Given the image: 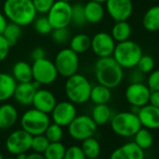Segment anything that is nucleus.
Returning a JSON list of instances; mask_svg holds the SVG:
<instances>
[{
	"instance_id": "f257e3e1",
	"label": "nucleus",
	"mask_w": 159,
	"mask_h": 159,
	"mask_svg": "<svg viewBox=\"0 0 159 159\" xmlns=\"http://www.w3.org/2000/svg\"><path fill=\"white\" fill-rule=\"evenodd\" d=\"M94 72L97 82L110 89L119 86L124 79V68L112 56L98 58L95 63Z\"/></svg>"
},
{
	"instance_id": "f03ea898",
	"label": "nucleus",
	"mask_w": 159,
	"mask_h": 159,
	"mask_svg": "<svg viewBox=\"0 0 159 159\" xmlns=\"http://www.w3.org/2000/svg\"><path fill=\"white\" fill-rule=\"evenodd\" d=\"M3 13L9 22L22 27L33 24L38 15L31 0H5Z\"/></svg>"
},
{
	"instance_id": "7ed1b4c3",
	"label": "nucleus",
	"mask_w": 159,
	"mask_h": 159,
	"mask_svg": "<svg viewBox=\"0 0 159 159\" xmlns=\"http://www.w3.org/2000/svg\"><path fill=\"white\" fill-rule=\"evenodd\" d=\"M92 84L83 74L76 73L68 78L65 83V94L67 99L75 105H81L90 100Z\"/></svg>"
},
{
	"instance_id": "20e7f679",
	"label": "nucleus",
	"mask_w": 159,
	"mask_h": 159,
	"mask_svg": "<svg viewBox=\"0 0 159 159\" xmlns=\"http://www.w3.org/2000/svg\"><path fill=\"white\" fill-rule=\"evenodd\" d=\"M142 54V49L139 44L127 39L116 43L111 56L124 69H132L137 66Z\"/></svg>"
},
{
	"instance_id": "39448f33",
	"label": "nucleus",
	"mask_w": 159,
	"mask_h": 159,
	"mask_svg": "<svg viewBox=\"0 0 159 159\" xmlns=\"http://www.w3.org/2000/svg\"><path fill=\"white\" fill-rule=\"evenodd\" d=\"M110 122L112 131L124 138L133 137L142 127L138 115L130 111L113 114Z\"/></svg>"
},
{
	"instance_id": "423d86ee",
	"label": "nucleus",
	"mask_w": 159,
	"mask_h": 159,
	"mask_svg": "<svg viewBox=\"0 0 159 159\" xmlns=\"http://www.w3.org/2000/svg\"><path fill=\"white\" fill-rule=\"evenodd\" d=\"M21 127L31 136L44 134L46 128L51 124L49 115L35 108L27 110L21 117Z\"/></svg>"
},
{
	"instance_id": "0eeeda50",
	"label": "nucleus",
	"mask_w": 159,
	"mask_h": 159,
	"mask_svg": "<svg viewBox=\"0 0 159 159\" xmlns=\"http://www.w3.org/2000/svg\"><path fill=\"white\" fill-rule=\"evenodd\" d=\"M53 63L58 75L66 79L78 73L80 66L79 54L73 52L70 48H64L56 53Z\"/></svg>"
},
{
	"instance_id": "6e6552de",
	"label": "nucleus",
	"mask_w": 159,
	"mask_h": 159,
	"mask_svg": "<svg viewBox=\"0 0 159 159\" xmlns=\"http://www.w3.org/2000/svg\"><path fill=\"white\" fill-rule=\"evenodd\" d=\"M67 127L69 136L79 141L94 137L98 129L97 124L89 115H77Z\"/></svg>"
},
{
	"instance_id": "1a4fd4ad",
	"label": "nucleus",
	"mask_w": 159,
	"mask_h": 159,
	"mask_svg": "<svg viewBox=\"0 0 159 159\" xmlns=\"http://www.w3.org/2000/svg\"><path fill=\"white\" fill-rule=\"evenodd\" d=\"M31 66L33 81L39 84L49 85L56 81L58 72L53 61L48 58H42L33 61Z\"/></svg>"
},
{
	"instance_id": "9d476101",
	"label": "nucleus",
	"mask_w": 159,
	"mask_h": 159,
	"mask_svg": "<svg viewBox=\"0 0 159 159\" xmlns=\"http://www.w3.org/2000/svg\"><path fill=\"white\" fill-rule=\"evenodd\" d=\"M46 14L52 29L68 27L71 24V4L56 0Z\"/></svg>"
},
{
	"instance_id": "9b49d317",
	"label": "nucleus",
	"mask_w": 159,
	"mask_h": 159,
	"mask_svg": "<svg viewBox=\"0 0 159 159\" xmlns=\"http://www.w3.org/2000/svg\"><path fill=\"white\" fill-rule=\"evenodd\" d=\"M32 138L33 136L24 129H17L8 136L5 143L6 149L10 153L14 155L27 152L31 149Z\"/></svg>"
},
{
	"instance_id": "f8f14e48",
	"label": "nucleus",
	"mask_w": 159,
	"mask_h": 159,
	"mask_svg": "<svg viewBox=\"0 0 159 159\" xmlns=\"http://www.w3.org/2000/svg\"><path fill=\"white\" fill-rule=\"evenodd\" d=\"M116 42L110 33L101 31L98 32L91 38L92 52L98 58L111 56L115 48Z\"/></svg>"
},
{
	"instance_id": "ddd939ff",
	"label": "nucleus",
	"mask_w": 159,
	"mask_h": 159,
	"mask_svg": "<svg viewBox=\"0 0 159 159\" xmlns=\"http://www.w3.org/2000/svg\"><path fill=\"white\" fill-rule=\"evenodd\" d=\"M105 11L114 22L127 21L133 13L132 0H107Z\"/></svg>"
},
{
	"instance_id": "4468645a",
	"label": "nucleus",
	"mask_w": 159,
	"mask_h": 159,
	"mask_svg": "<svg viewBox=\"0 0 159 159\" xmlns=\"http://www.w3.org/2000/svg\"><path fill=\"white\" fill-rule=\"evenodd\" d=\"M51 114L52 122L62 127L67 126L78 115L76 105L69 100L56 103Z\"/></svg>"
},
{
	"instance_id": "2eb2a0df",
	"label": "nucleus",
	"mask_w": 159,
	"mask_h": 159,
	"mask_svg": "<svg viewBox=\"0 0 159 159\" xmlns=\"http://www.w3.org/2000/svg\"><path fill=\"white\" fill-rule=\"evenodd\" d=\"M151 90L144 83H130L126 87L125 96L131 106L142 107L149 103Z\"/></svg>"
},
{
	"instance_id": "dca6fc26",
	"label": "nucleus",
	"mask_w": 159,
	"mask_h": 159,
	"mask_svg": "<svg viewBox=\"0 0 159 159\" xmlns=\"http://www.w3.org/2000/svg\"><path fill=\"white\" fill-rule=\"evenodd\" d=\"M39 86L40 84H39L38 83L34 81H31L28 83L17 84L12 98L21 106H25V107L30 106L32 105L34 96L37 90L39 88Z\"/></svg>"
},
{
	"instance_id": "f3484780",
	"label": "nucleus",
	"mask_w": 159,
	"mask_h": 159,
	"mask_svg": "<svg viewBox=\"0 0 159 159\" xmlns=\"http://www.w3.org/2000/svg\"><path fill=\"white\" fill-rule=\"evenodd\" d=\"M137 115L142 127L150 130L159 129V108L148 103L139 108Z\"/></svg>"
},
{
	"instance_id": "a211bd4d",
	"label": "nucleus",
	"mask_w": 159,
	"mask_h": 159,
	"mask_svg": "<svg viewBox=\"0 0 159 159\" xmlns=\"http://www.w3.org/2000/svg\"><path fill=\"white\" fill-rule=\"evenodd\" d=\"M56 103V98L51 91L40 88L37 90L32 101V105L35 109L47 114L52 112Z\"/></svg>"
},
{
	"instance_id": "6ab92c4d",
	"label": "nucleus",
	"mask_w": 159,
	"mask_h": 159,
	"mask_svg": "<svg viewBox=\"0 0 159 159\" xmlns=\"http://www.w3.org/2000/svg\"><path fill=\"white\" fill-rule=\"evenodd\" d=\"M144 151L134 141L123 144L110 155V159H144Z\"/></svg>"
},
{
	"instance_id": "aec40b11",
	"label": "nucleus",
	"mask_w": 159,
	"mask_h": 159,
	"mask_svg": "<svg viewBox=\"0 0 159 159\" xmlns=\"http://www.w3.org/2000/svg\"><path fill=\"white\" fill-rule=\"evenodd\" d=\"M17 109L9 103H4L0 106V129L7 130L11 128L18 121Z\"/></svg>"
},
{
	"instance_id": "412c9836",
	"label": "nucleus",
	"mask_w": 159,
	"mask_h": 159,
	"mask_svg": "<svg viewBox=\"0 0 159 159\" xmlns=\"http://www.w3.org/2000/svg\"><path fill=\"white\" fill-rule=\"evenodd\" d=\"M84 9L87 24H98L103 20L105 16L106 11L103 7V4L93 1V0H89L86 4H84Z\"/></svg>"
},
{
	"instance_id": "4be33fe9",
	"label": "nucleus",
	"mask_w": 159,
	"mask_h": 159,
	"mask_svg": "<svg viewBox=\"0 0 159 159\" xmlns=\"http://www.w3.org/2000/svg\"><path fill=\"white\" fill-rule=\"evenodd\" d=\"M17 83L8 73L0 72V102H5L13 97Z\"/></svg>"
},
{
	"instance_id": "5701e85b",
	"label": "nucleus",
	"mask_w": 159,
	"mask_h": 159,
	"mask_svg": "<svg viewBox=\"0 0 159 159\" xmlns=\"http://www.w3.org/2000/svg\"><path fill=\"white\" fill-rule=\"evenodd\" d=\"M11 76L14 78L17 84L28 83L33 81L32 66L25 61H18L12 66Z\"/></svg>"
},
{
	"instance_id": "b1692460",
	"label": "nucleus",
	"mask_w": 159,
	"mask_h": 159,
	"mask_svg": "<svg viewBox=\"0 0 159 159\" xmlns=\"http://www.w3.org/2000/svg\"><path fill=\"white\" fill-rule=\"evenodd\" d=\"M142 25L148 32L159 31V5L149 8L142 17Z\"/></svg>"
},
{
	"instance_id": "393cba45",
	"label": "nucleus",
	"mask_w": 159,
	"mask_h": 159,
	"mask_svg": "<svg viewBox=\"0 0 159 159\" xmlns=\"http://www.w3.org/2000/svg\"><path fill=\"white\" fill-rule=\"evenodd\" d=\"M68 42L69 48L78 54L86 52L91 47V38L84 33L76 34L70 38Z\"/></svg>"
},
{
	"instance_id": "a878e982",
	"label": "nucleus",
	"mask_w": 159,
	"mask_h": 159,
	"mask_svg": "<svg viewBox=\"0 0 159 159\" xmlns=\"http://www.w3.org/2000/svg\"><path fill=\"white\" fill-rule=\"evenodd\" d=\"M110 34L117 43L125 41L127 39H130L132 34V27L127 21L115 22Z\"/></svg>"
},
{
	"instance_id": "bb28decb",
	"label": "nucleus",
	"mask_w": 159,
	"mask_h": 159,
	"mask_svg": "<svg viewBox=\"0 0 159 159\" xmlns=\"http://www.w3.org/2000/svg\"><path fill=\"white\" fill-rule=\"evenodd\" d=\"M112 115L113 114H112L111 109L110 108L108 104L96 105L91 113V117L98 126L106 125L108 122L111 121Z\"/></svg>"
},
{
	"instance_id": "cd10ccee",
	"label": "nucleus",
	"mask_w": 159,
	"mask_h": 159,
	"mask_svg": "<svg viewBox=\"0 0 159 159\" xmlns=\"http://www.w3.org/2000/svg\"><path fill=\"white\" fill-rule=\"evenodd\" d=\"M111 89L102 85L97 84L92 85L91 93H90V100L95 104H108L111 98Z\"/></svg>"
},
{
	"instance_id": "c85d7f7f",
	"label": "nucleus",
	"mask_w": 159,
	"mask_h": 159,
	"mask_svg": "<svg viewBox=\"0 0 159 159\" xmlns=\"http://www.w3.org/2000/svg\"><path fill=\"white\" fill-rule=\"evenodd\" d=\"M81 148L87 159H94L99 157L101 146L98 140L94 137H90L86 139H84Z\"/></svg>"
},
{
	"instance_id": "c756f323",
	"label": "nucleus",
	"mask_w": 159,
	"mask_h": 159,
	"mask_svg": "<svg viewBox=\"0 0 159 159\" xmlns=\"http://www.w3.org/2000/svg\"><path fill=\"white\" fill-rule=\"evenodd\" d=\"M134 142L140 147L143 151L150 149L154 141L153 135L152 134L150 129L145 127H141L134 136Z\"/></svg>"
},
{
	"instance_id": "7c9ffc66",
	"label": "nucleus",
	"mask_w": 159,
	"mask_h": 159,
	"mask_svg": "<svg viewBox=\"0 0 159 159\" xmlns=\"http://www.w3.org/2000/svg\"><path fill=\"white\" fill-rule=\"evenodd\" d=\"M22 35V26L9 22L2 33V36L8 41L11 47H13L17 44Z\"/></svg>"
},
{
	"instance_id": "2f4dec72",
	"label": "nucleus",
	"mask_w": 159,
	"mask_h": 159,
	"mask_svg": "<svg viewBox=\"0 0 159 159\" xmlns=\"http://www.w3.org/2000/svg\"><path fill=\"white\" fill-rule=\"evenodd\" d=\"M66 149V148L61 141L50 142L42 154L44 155L45 159H63Z\"/></svg>"
},
{
	"instance_id": "473e14b6",
	"label": "nucleus",
	"mask_w": 159,
	"mask_h": 159,
	"mask_svg": "<svg viewBox=\"0 0 159 159\" xmlns=\"http://www.w3.org/2000/svg\"><path fill=\"white\" fill-rule=\"evenodd\" d=\"M71 24L75 26H84L87 24L84 16V9L82 3H75L71 5Z\"/></svg>"
},
{
	"instance_id": "72a5a7b5",
	"label": "nucleus",
	"mask_w": 159,
	"mask_h": 159,
	"mask_svg": "<svg viewBox=\"0 0 159 159\" xmlns=\"http://www.w3.org/2000/svg\"><path fill=\"white\" fill-rule=\"evenodd\" d=\"M44 135L50 142L61 141V139L64 136L63 127L55 123H52V124L51 123L48 125V127L46 128Z\"/></svg>"
},
{
	"instance_id": "f704fd0d",
	"label": "nucleus",
	"mask_w": 159,
	"mask_h": 159,
	"mask_svg": "<svg viewBox=\"0 0 159 159\" xmlns=\"http://www.w3.org/2000/svg\"><path fill=\"white\" fill-rule=\"evenodd\" d=\"M35 31L39 35H49L52 31V27L47 18V16L36 17L33 22Z\"/></svg>"
},
{
	"instance_id": "c9c22d12",
	"label": "nucleus",
	"mask_w": 159,
	"mask_h": 159,
	"mask_svg": "<svg viewBox=\"0 0 159 159\" xmlns=\"http://www.w3.org/2000/svg\"><path fill=\"white\" fill-rule=\"evenodd\" d=\"M51 35H52V40L57 44H65L68 42L71 38L70 32L67 27L52 29V31L51 32Z\"/></svg>"
},
{
	"instance_id": "e433bc0d",
	"label": "nucleus",
	"mask_w": 159,
	"mask_h": 159,
	"mask_svg": "<svg viewBox=\"0 0 159 159\" xmlns=\"http://www.w3.org/2000/svg\"><path fill=\"white\" fill-rule=\"evenodd\" d=\"M49 143H50V141L47 139V138L45 137L44 134L36 135V136H33V138H32L31 149L35 152L43 153L44 151L46 150V148L48 147Z\"/></svg>"
},
{
	"instance_id": "4c0bfd02",
	"label": "nucleus",
	"mask_w": 159,
	"mask_h": 159,
	"mask_svg": "<svg viewBox=\"0 0 159 159\" xmlns=\"http://www.w3.org/2000/svg\"><path fill=\"white\" fill-rule=\"evenodd\" d=\"M154 66H155L154 59L149 54H142L136 67H138L144 74H149L154 69Z\"/></svg>"
},
{
	"instance_id": "58836bf2",
	"label": "nucleus",
	"mask_w": 159,
	"mask_h": 159,
	"mask_svg": "<svg viewBox=\"0 0 159 159\" xmlns=\"http://www.w3.org/2000/svg\"><path fill=\"white\" fill-rule=\"evenodd\" d=\"M63 159H87L82 148L77 145H72L66 149Z\"/></svg>"
},
{
	"instance_id": "ea45409f",
	"label": "nucleus",
	"mask_w": 159,
	"mask_h": 159,
	"mask_svg": "<svg viewBox=\"0 0 159 159\" xmlns=\"http://www.w3.org/2000/svg\"><path fill=\"white\" fill-rule=\"evenodd\" d=\"M38 13L46 14L56 0H31Z\"/></svg>"
},
{
	"instance_id": "a19ab883",
	"label": "nucleus",
	"mask_w": 159,
	"mask_h": 159,
	"mask_svg": "<svg viewBox=\"0 0 159 159\" xmlns=\"http://www.w3.org/2000/svg\"><path fill=\"white\" fill-rule=\"evenodd\" d=\"M146 84L151 91H159V68L149 73Z\"/></svg>"
},
{
	"instance_id": "79ce46f5",
	"label": "nucleus",
	"mask_w": 159,
	"mask_h": 159,
	"mask_svg": "<svg viewBox=\"0 0 159 159\" xmlns=\"http://www.w3.org/2000/svg\"><path fill=\"white\" fill-rule=\"evenodd\" d=\"M11 48V47L5 39V38L2 35H0V63L7 59L10 54Z\"/></svg>"
},
{
	"instance_id": "37998d69",
	"label": "nucleus",
	"mask_w": 159,
	"mask_h": 159,
	"mask_svg": "<svg viewBox=\"0 0 159 159\" xmlns=\"http://www.w3.org/2000/svg\"><path fill=\"white\" fill-rule=\"evenodd\" d=\"M145 74L141 72L138 67H134L132 72L130 73V83H143L145 79Z\"/></svg>"
},
{
	"instance_id": "c03bdc74",
	"label": "nucleus",
	"mask_w": 159,
	"mask_h": 159,
	"mask_svg": "<svg viewBox=\"0 0 159 159\" xmlns=\"http://www.w3.org/2000/svg\"><path fill=\"white\" fill-rule=\"evenodd\" d=\"M31 58L33 61L46 58V52L42 47H36L32 52H31Z\"/></svg>"
},
{
	"instance_id": "a18cd8bd",
	"label": "nucleus",
	"mask_w": 159,
	"mask_h": 159,
	"mask_svg": "<svg viewBox=\"0 0 159 159\" xmlns=\"http://www.w3.org/2000/svg\"><path fill=\"white\" fill-rule=\"evenodd\" d=\"M149 104L159 108V91H151Z\"/></svg>"
},
{
	"instance_id": "49530a36",
	"label": "nucleus",
	"mask_w": 159,
	"mask_h": 159,
	"mask_svg": "<svg viewBox=\"0 0 159 159\" xmlns=\"http://www.w3.org/2000/svg\"><path fill=\"white\" fill-rule=\"evenodd\" d=\"M9 23V21L7 20V18L5 17L3 12H0V35H2L7 24Z\"/></svg>"
},
{
	"instance_id": "de8ad7c7",
	"label": "nucleus",
	"mask_w": 159,
	"mask_h": 159,
	"mask_svg": "<svg viewBox=\"0 0 159 159\" xmlns=\"http://www.w3.org/2000/svg\"><path fill=\"white\" fill-rule=\"evenodd\" d=\"M26 159H45L44 155L42 153H39V152H32L27 154Z\"/></svg>"
},
{
	"instance_id": "09e8293b",
	"label": "nucleus",
	"mask_w": 159,
	"mask_h": 159,
	"mask_svg": "<svg viewBox=\"0 0 159 159\" xmlns=\"http://www.w3.org/2000/svg\"><path fill=\"white\" fill-rule=\"evenodd\" d=\"M27 157V153L26 152H23V153H19L16 155V158L17 159H26Z\"/></svg>"
},
{
	"instance_id": "8fccbe9b",
	"label": "nucleus",
	"mask_w": 159,
	"mask_h": 159,
	"mask_svg": "<svg viewBox=\"0 0 159 159\" xmlns=\"http://www.w3.org/2000/svg\"><path fill=\"white\" fill-rule=\"evenodd\" d=\"M93 1H96V2H98L101 4H105V2L107 1V0H93Z\"/></svg>"
},
{
	"instance_id": "3c124183",
	"label": "nucleus",
	"mask_w": 159,
	"mask_h": 159,
	"mask_svg": "<svg viewBox=\"0 0 159 159\" xmlns=\"http://www.w3.org/2000/svg\"><path fill=\"white\" fill-rule=\"evenodd\" d=\"M61 1H65V2H68V3H70L71 1H73V0H61Z\"/></svg>"
},
{
	"instance_id": "603ef678",
	"label": "nucleus",
	"mask_w": 159,
	"mask_h": 159,
	"mask_svg": "<svg viewBox=\"0 0 159 159\" xmlns=\"http://www.w3.org/2000/svg\"><path fill=\"white\" fill-rule=\"evenodd\" d=\"M0 159H5V158H4V156H3L1 153H0Z\"/></svg>"
},
{
	"instance_id": "864d4df0",
	"label": "nucleus",
	"mask_w": 159,
	"mask_h": 159,
	"mask_svg": "<svg viewBox=\"0 0 159 159\" xmlns=\"http://www.w3.org/2000/svg\"><path fill=\"white\" fill-rule=\"evenodd\" d=\"M5 159H17L16 157H9V158H5Z\"/></svg>"
},
{
	"instance_id": "5fc2aeb1",
	"label": "nucleus",
	"mask_w": 159,
	"mask_h": 159,
	"mask_svg": "<svg viewBox=\"0 0 159 159\" xmlns=\"http://www.w3.org/2000/svg\"><path fill=\"white\" fill-rule=\"evenodd\" d=\"M94 159H101V158H99V157H97V158H94Z\"/></svg>"
}]
</instances>
